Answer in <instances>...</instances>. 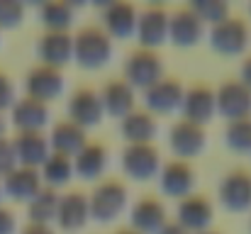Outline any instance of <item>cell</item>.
<instances>
[{
	"instance_id": "cell-1",
	"label": "cell",
	"mask_w": 251,
	"mask_h": 234,
	"mask_svg": "<svg viewBox=\"0 0 251 234\" xmlns=\"http://www.w3.org/2000/svg\"><path fill=\"white\" fill-rule=\"evenodd\" d=\"M74 59L83 69H100L112 59V37L100 25H83L74 34Z\"/></svg>"
},
{
	"instance_id": "cell-2",
	"label": "cell",
	"mask_w": 251,
	"mask_h": 234,
	"mask_svg": "<svg viewBox=\"0 0 251 234\" xmlns=\"http://www.w3.org/2000/svg\"><path fill=\"white\" fill-rule=\"evenodd\" d=\"M127 200H129V193H127L125 181L112 178V176L110 178H102V181L95 183L93 193L88 195L90 217L93 220H100V222H110L117 215H122V210L127 208Z\"/></svg>"
},
{
	"instance_id": "cell-3",
	"label": "cell",
	"mask_w": 251,
	"mask_h": 234,
	"mask_svg": "<svg viewBox=\"0 0 251 234\" xmlns=\"http://www.w3.org/2000/svg\"><path fill=\"white\" fill-rule=\"evenodd\" d=\"M122 74L125 80L132 85V88H149L151 83H156L159 78L164 76V59L156 49H134L127 54L125 59V66H122Z\"/></svg>"
},
{
	"instance_id": "cell-4",
	"label": "cell",
	"mask_w": 251,
	"mask_h": 234,
	"mask_svg": "<svg viewBox=\"0 0 251 234\" xmlns=\"http://www.w3.org/2000/svg\"><path fill=\"white\" fill-rule=\"evenodd\" d=\"M249 39H251L249 25H247L244 17H237V15L225 17L222 22L212 25V29H210V44L220 54H227V56L242 54L249 47Z\"/></svg>"
},
{
	"instance_id": "cell-5",
	"label": "cell",
	"mask_w": 251,
	"mask_h": 234,
	"mask_svg": "<svg viewBox=\"0 0 251 234\" xmlns=\"http://www.w3.org/2000/svg\"><path fill=\"white\" fill-rule=\"evenodd\" d=\"M168 12L164 5L159 2H149L139 10L137 15V39H139V47L144 49H156L159 44H164L168 39Z\"/></svg>"
},
{
	"instance_id": "cell-6",
	"label": "cell",
	"mask_w": 251,
	"mask_h": 234,
	"mask_svg": "<svg viewBox=\"0 0 251 234\" xmlns=\"http://www.w3.org/2000/svg\"><path fill=\"white\" fill-rule=\"evenodd\" d=\"M220 203L232 212H244L251 208V171L232 168L222 176L217 188Z\"/></svg>"
},
{
	"instance_id": "cell-7",
	"label": "cell",
	"mask_w": 251,
	"mask_h": 234,
	"mask_svg": "<svg viewBox=\"0 0 251 234\" xmlns=\"http://www.w3.org/2000/svg\"><path fill=\"white\" fill-rule=\"evenodd\" d=\"M217 112H222L227 120H239L251 115V90L239 78H227L215 90Z\"/></svg>"
},
{
	"instance_id": "cell-8",
	"label": "cell",
	"mask_w": 251,
	"mask_h": 234,
	"mask_svg": "<svg viewBox=\"0 0 251 234\" xmlns=\"http://www.w3.org/2000/svg\"><path fill=\"white\" fill-rule=\"evenodd\" d=\"M183 93H185L183 83L176 76H166V74H164L156 83H151L149 88L142 90L144 110H149L151 115H156V112H171V110L180 107Z\"/></svg>"
},
{
	"instance_id": "cell-9",
	"label": "cell",
	"mask_w": 251,
	"mask_h": 234,
	"mask_svg": "<svg viewBox=\"0 0 251 234\" xmlns=\"http://www.w3.org/2000/svg\"><path fill=\"white\" fill-rule=\"evenodd\" d=\"M122 168L134 181H149L161 171V154L151 144H127L122 149Z\"/></svg>"
},
{
	"instance_id": "cell-10",
	"label": "cell",
	"mask_w": 251,
	"mask_h": 234,
	"mask_svg": "<svg viewBox=\"0 0 251 234\" xmlns=\"http://www.w3.org/2000/svg\"><path fill=\"white\" fill-rule=\"evenodd\" d=\"M205 22L195 15L190 5H180L168 15V39L176 47H193L202 39Z\"/></svg>"
},
{
	"instance_id": "cell-11",
	"label": "cell",
	"mask_w": 251,
	"mask_h": 234,
	"mask_svg": "<svg viewBox=\"0 0 251 234\" xmlns=\"http://www.w3.org/2000/svg\"><path fill=\"white\" fill-rule=\"evenodd\" d=\"M66 112H69V120H74L76 125H81L83 130L98 125L102 120V100H100V93L90 85H81L71 93L69 103H66Z\"/></svg>"
},
{
	"instance_id": "cell-12",
	"label": "cell",
	"mask_w": 251,
	"mask_h": 234,
	"mask_svg": "<svg viewBox=\"0 0 251 234\" xmlns=\"http://www.w3.org/2000/svg\"><path fill=\"white\" fill-rule=\"evenodd\" d=\"M205 127L202 125H195L190 120H176L171 132H168V147L173 149V154L183 161L198 156L202 149H205Z\"/></svg>"
},
{
	"instance_id": "cell-13",
	"label": "cell",
	"mask_w": 251,
	"mask_h": 234,
	"mask_svg": "<svg viewBox=\"0 0 251 234\" xmlns=\"http://www.w3.org/2000/svg\"><path fill=\"white\" fill-rule=\"evenodd\" d=\"M25 90L29 98H37L42 103H49L64 93V74L56 66L37 64L25 76Z\"/></svg>"
},
{
	"instance_id": "cell-14",
	"label": "cell",
	"mask_w": 251,
	"mask_h": 234,
	"mask_svg": "<svg viewBox=\"0 0 251 234\" xmlns=\"http://www.w3.org/2000/svg\"><path fill=\"white\" fill-rule=\"evenodd\" d=\"M176 222H180L190 234L205 232L215 217V208L210 203V198H205L202 193H190L185 198L178 200V210H176Z\"/></svg>"
},
{
	"instance_id": "cell-15",
	"label": "cell",
	"mask_w": 251,
	"mask_h": 234,
	"mask_svg": "<svg viewBox=\"0 0 251 234\" xmlns=\"http://www.w3.org/2000/svg\"><path fill=\"white\" fill-rule=\"evenodd\" d=\"M37 54L39 64L61 69L74 59V34L64 29H47L37 42Z\"/></svg>"
},
{
	"instance_id": "cell-16",
	"label": "cell",
	"mask_w": 251,
	"mask_h": 234,
	"mask_svg": "<svg viewBox=\"0 0 251 234\" xmlns=\"http://www.w3.org/2000/svg\"><path fill=\"white\" fill-rule=\"evenodd\" d=\"M180 112H183V120H190V122L205 127V122H210V117L217 112L215 90L205 83H195V85L185 88Z\"/></svg>"
},
{
	"instance_id": "cell-17",
	"label": "cell",
	"mask_w": 251,
	"mask_h": 234,
	"mask_svg": "<svg viewBox=\"0 0 251 234\" xmlns=\"http://www.w3.org/2000/svg\"><path fill=\"white\" fill-rule=\"evenodd\" d=\"M166 205L161 198L156 195H142L134 205H132V215H129V227L137 230L139 234H156L166 225Z\"/></svg>"
},
{
	"instance_id": "cell-18",
	"label": "cell",
	"mask_w": 251,
	"mask_h": 234,
	"mask_svg": "<svg viewBox=\"0 0 251 234\" xmlns=\"http://www.w3.org/2000/svg\"><path fill=\"white\" fill-rule=\"evenodd\" d=\"M159 183H161V190L166 195L173 198H185L193 193V185H195V168L190 166V161H183V158H171L166 163H161V171H159Z\"/></svg>"
},
{
	"instance_id": "cell-19",
	"label": "cell",
	"mask_w": 251,
	"mask_h": 234,
	"mask_svg": "<svg viewBox=\"0 0 251 234\" xmlns=\"http://www.w3.org/2000/svg\"><path fill=\"white\" fill-rule=\"evenodd\" d=\"M0 183H2V195L17 203H29L44 185L39 168H29V166H15L5 178H0Z\"/></svg>"
},
{
	"instance_id": "cell-20",
	"label": "cell",
	"mask_w": 251,
	"mask_h": 234,
	"mask_svg": "<svg viewBox=\"0 0 251 234\" xmlns=\"http://www.w3.org/2000/svg\"><path fill=\"white\" fill-rule=\"evenodd\" d=\"M12 112V125L17 132H44L49 122V103H42L37 98H17L10 107Z\"/></svg>"
},
{
	"instance_id": "cell-21",
	"label": "cell",
	"mask_w": 251,
	"mask_h": 234,
	"mask_svg": "<svg viewBox=\"0 0 251 234\" xmlns=\"http://www.w3.org/2000/svg\"><path fill=\"white\" fill-rule=\"evenodd\" d=\"M12 147L17 156V166H29V168H39L47 161V156L51 154L49 137L44 132H17L12 137Z\"/></svg>"
},
{
	"instance_id": "cell-22",
	"label": "cell",
	"mask_w": 251,
	"mask_h": 234,
	"mask_svg": "<svg viewBox=\"0 0 251 234\" xmlns=\"http://www.w3.org/2000/svg\"><path fill=\"white\" fill-rule=\"evenodd\" d=\"M90 220V203L83 190H69L59 198V210H56V222L61 230L76 232L85 227Z\"/></svg>"
},
{
	"instance_id": "cell-23",
	"label": "cell",
	"mask_w": 251,
	"mask_h": 234,
	"mask_svg": "<svg viewBox=\"0 0 251 234\" xmlns=\"http://www.w3.org/2000/svg\"><path fill=\"white\" fill-rule=\"evenodd\" d=\"M120 132L127 139V144H151L159 132V122L149 110L134 107L120 120Z\"/></svg>"
},
{
	"instance_id": "cell-24",
	"label": "cell",
	"mask_w": 251,
	"mask_h": 234,
	"mask_svg": "<svg viewBox=\"0 0 251 234\" xmlns=\"http://www.w3.org/2000/svg\"><path fill=\"white\" fill-rule=\"evenodd\" d=\"M85 144H88V134H85V130L81 125H76V122L69 120V117L54 122L51 134H49V147H51V152L74 158Z\"/></svg>"
},
{
	"instance_id": "cell-25",
	"label": "cell",
	"mask_w": 251,
	"mask_h": 234,
	"mask_svg": "<svg viewBox=\"0 0 251 234\" xmlns=\"http://www.w3.org/2000/svg\"><path fill=\"white\" fill-rule=\"evenodd\" d=\"M137 15L139 10L132 2H107L102 7V29L110 37H132L137 29Z\"/></svg>"
},
{
	"instance_id": "cell-26",
	"label": "cell",
	"mask_w": 251,
	"mask_h": 234,
	"mask_svg": "<svg viewBox=\"0 0 251 234\" xmlns=\"http://www.w3.org/2000/svg\"><path fill=\"white\" fill-rule=\"evenodd\" d=\"M100 100H102L105 112H110V115H115V117L122 120L127 112L134 110L137 95H134V88H132L125 78H112V80H107V83L102 85Z\"/></svg>"
},
{
	"instance_id": "cell-27",
	"label": "cell",
	"mask_w": 251,
	"mask_h": 234,
	"mask_svg": "<svg viewBox=\"0 0 251 234\" xmlns=\"http://www.w3.org/2000/svg\"><path fill=\"white\" fill-rule=\"evenodd\" d=\"M107 168V149L102 142H88L78 154L74 156V171L88 178V181H95L105 173Z\"/></svg>"
},
{
	"instance_id": "cell-28",
	"label": "cell",
	"mask_w": 251,
	"mask_h": 234,
	"mask_svg": "<svg viewBox=\"0 0 251 234\" xmlns=\"http://www.w3.org/2000/svg\"><path fill=\"white\" fill-rule=\"evenodd\" d=\"M59 193L56 188H49V185H42V190L27 203V215H29V222H37V225H51L56 220V210H59Z\"/></svg>"
},
{
	"instance_id": "cell-29",
	"label": "cell",
	"mask_w": 251,
	"mask_h": 234,
	"mask_svg": "<svg viewBox=\"0 0 251 234\" xmlns=\"http://www.w3.org/2000/svg\"><path fill=\"white\" fill-rule=\"evenodd\" d=\"M39 176H42V183L44 185L59 188V185L69 183V178L74 176V158L51 152V154L47 156V161L39 166Z\"/></svg>"
},
{
	"instance_id": "cell-30",
	"label": "cell",
	"mask_w": 251,
	"mask_h": 234,
	"mask_svg": "<svg viewBox=\"0 0 251 234\" xmlns=\"http://www.w3.org/2000/svg\"><path fill=\"white\" fill-rule=\"evenodd\" d=\"M39 17H42L47 29H64V32H69V27L74 22V5L64 2V0L44 2L39 7Z\"/></svg>"
},
{
	"instance_id": "cell-31",
	"label": "cell",
	"mask_w": 251,
	"mask_h": 234,
	"mask_svg": "<svg viewBox=\"0 0 251 234\" xmlns=\"http://www.w3.org/2000/svg\"><path fill=\"white\" fill-rule=\"evenodd\" d=\"M225 142L234 152H251V115L227 122V127H225Z\"/></svg>"
},
{
	"instance_id": "cell-32",
	"label": "cell",
	"mask_w": 251,
	"mask_h": 234,
	"mask_svg": "<svg viewBox=\"0 0 251 234\" xmlns=\"http://www.w3.org/2000/svg\"><path fill=\"white\" fill-rule=\"evenodd\" d=\"M190 7L195 10V15L207 25H217L222 22L225 17H229V5L225 0H198V2H190Z\"/></svg>"
},
{
	"instance_id": "cell-33",
	"label": "cell",
	"mask_w": 251,
	"mask_h": 234,
	"mask_svg": "<svg viewBox=\"0 0 251 234\" xmlns=\"http://www.w3.org/2000/svg\"><path fill=\"white\" fill-rule=\"evenodd\" d=\"M25 17V5L20 0H0V29L17 27Z\"/></svg>"
},
{
	"instance_id": "cell-34",
	"label": "cell",
	"mask_w": 251,
	"mask_h": 234,
	"mask_svg": "<svg viewBox=\"0 0 251 234\" xmlns=\"http://www.w3.org/2000/svg\"><path fill=\"white\" fill-rule=\"evenodd\" d=\"M17 166V156H15V147L12 139L0 137V178H5L12 168Z\"/></svg>"
},
{
	"instance_id": "cell-35",
	"label": "cell",
	"mask_w": 251,
	"mask_h": 234,
	"mask_svg": "<svg viewBox=\"0 0 251 234\" xmlns=\"http://www.w3.org/2000/svg\"><path fill=\"white\" fill-rule=\"evenodd\" d=\"M12 103H15V85L5 71H0V112L5 107H12Z\"/></svg>"
},
{
	"instance_id": "cell-36",
	"label": "cell",
	"mask_w": 251,
	"mask_h": 234,
	"mask_svg": "<svg viewBox=\"0 0 251 234\" xmlns=\"http://www.w3.org/2000/svg\"><path fill=\"white\" fill-rule=\"evenodd\" d=\"M17 230V220H15V212L5 205H0V234H15Z\"/></svg>"
},
{
	"instance_id": "cell-37",
	"label": "cell",
	"mask_w": 251,
	"mask_h": 234,
	"mask_svg": "<svg viewBox=\"0 0 251 234\" xmlns=\"http://www.w3.org/2000/svg\"><path fill=\"white\" fill-rule=\"evenodd\" d=\"M20 234H54V230L49 227V225H37V222H27Z\"/></svg>"
},
{
	"instance_id": "cell-38",
	"label": "cell",
	"mask_w": 251,
	"mask_h": 234,
	"mask_svg": "<svg viewBox=\"0 0 251 234\" xmlns=\"http://www.w3.org/2000/svg\"><path fill=\"white\" fill-rule=\"evenodd\" d=\"M156 234H190L180 222H176V220H166V225L159 230Z\"/></svg>"
},
{
	"instance_id": "cell-39",
	"label": "cell",
	"mask_w": 251,
	"mask_h": 234,
	"mask_svg": "<svg viewBox=\"0 0 251 234\" xmlns=\"http://www.w3.org/2000/svg\"><path fill=\"white\" fill-rule=\"evenodd\" d=\"M239 80H242V83H244V85L251 90V54L244 59V61H242V69H239Z\"/></svg>"
},
{
	"instance_id": "cell-40",
	"label": "cell",
	"mask_w": 251,
	"mask_h": 234,
	"mask_svg": "<svg viewBox=\"0 0 251 234\" xmlns=\"http://www.w3.org/2000/svg\"><path fill=\"white\" fill-rule=\"evenodd\" d=\"M115 234H139V232H137V230H132V227H120Z\"/></svg>"
},
{
	"instance_id": "cell-41",
	"label": "cell",
	"mask_w": 251,
	"mask_h": 234,
	"mask_svg": "<svg viewBox=\"0 0 251 234\" xmlns=\"http://www.w3.org/2000/svg\"><path fill=\"white\" fill-rule=\"evenodd\" d=\"M0 137H5V117H2V112H0Z\"/></svg>"
},
{
	"instance_id": "cell-42",
	"label": "cell",
	"mask_w": 251,
	"mask_h": 234,
	"mask_svg": "<svg viewBox=\"0 0 251 234\" xmlns=\"http://www.w3.org/2000/svg\"><path fill=\"white\" fill-rule=\"evenodd\" d=\"M198 234H220V232H215V230H205V232H198Z\"/></svg>"
},
{
	"instance_id": "cell-43",
	"label": "cell",
	"mask_w": 251,
	"mask_h": 234,
	"mask_svg": "<svg viewBox=\"0 0 251 234\" xmlns=\"http://www.w3.org/2000/svg\"><path fill=\"white\" fill-rule=\"evenodd\" d=\"M0 200H2V183H0Z\"/></svg>"
},
{
	"instance_id": "cell-44",
	"label": "cell",
	"mask_w": 251,
	"mask_h": 234,
	"mask_svg": "<svg viewBox=\"0 0 251 234\" xmlns=\"http://www.w3.org/2000/svg\"><path fill=\"white\" fill-rule=\"evenodd\" d=\"M249 230H251V222H249Z\"/></svg>"
},
{
	"instance_id": "cell-45",
	"label": "cell",
	"mask_w": 251,
	"mask_h": 234,
	"mask_svg": "<svg viewBox=\"0 0 251 234\" xmlns=\"http://www.w3.org/2000/svg\"><path fill=\"white\" fill-rule=\"evenodd\" d=\"M249 12H251V7H249Z\"/></svg>"
}]
</instances>
